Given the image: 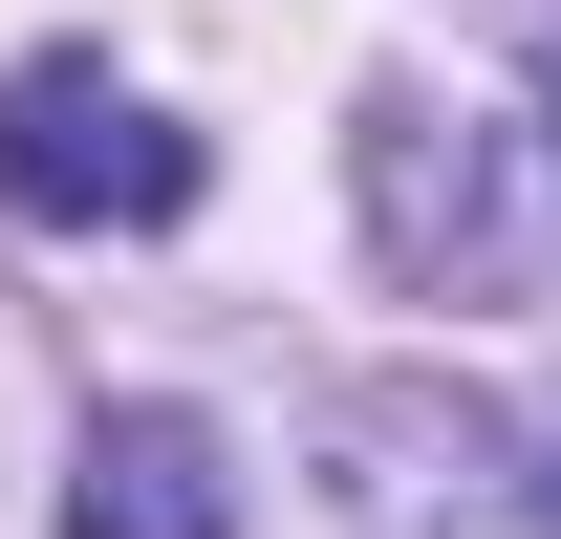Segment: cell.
Instances as JSON below:
<instances>
[{
    "instance_id": "obj_1",
    "label": "cell",
    "mask_w": 561,
    "mask_h": 539,
    "mask_svg": "<svg viewBox=\"0 0 561 539\" xmlns=\"http://www.w3.org/2000/svg\"><path fill=\"white\" fill-rule=\"evenodd\" d=\"M0 195L66 216V238H151V216H195V130L108 66H22L0 87Z\"/></svg>"
},
{
    "instance_id": "obj_2",
    "label": "cell",
    "mask_w": 561,
    "mask_h": 539,
    "mask_svg": "<svg viewBox=\"0 0 561 539\" xmlns=\"http://www.w3.org/2000/svg\"><path fill=\"white\" fill-rule=\"evenodd\" d=\"M367 216H389L411 280H476V260H496V151L454 130L432 87H367Z\"/></svg>"
},
{
    "instance_id": "obj_3",
    "label": "cell",
    "mask_w": 561,
    "mask_h": 539,
    "mask_svg": "<svg viewBox=\"0 0 561 539\" xmlns=\"http://www.w3.org/2000/svg\"><path fill=\"white\" fill-rule=\"evenodd\" d=\"M66 539H238V474H216L195 410H108L66 474Z\"/></svg>"
},
{
    "instance_id": "obj_4",
    "label": "cell",
    "mask_w": 561,
    "mask_h": 539,
    "mask_svg": "<svg viewBox=\"0 0 561 539\" xmlns=\"http://www.w3.org/2000/svg\"><path fill=\"white\" fill-rule=\"evenodd\" d=\"M540 151H561V0H540Z\"/></svg>"
},
{
    "instance_id": "obj_5",
    "label": "cell",
    "mask_w": 561,
    "mask_h": 539,
    "mask_svg": "<svg viewBox=\"0 0 561 539\" xmlns=\"http://www.w3.org/2000/svg\"><path fill=\"white\" fill-rule=\"evenodd\" d=\"M540 518H561V432H540Z\"/></svg>"
}]
</instances>
